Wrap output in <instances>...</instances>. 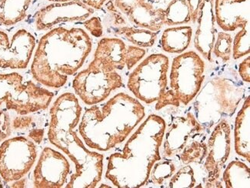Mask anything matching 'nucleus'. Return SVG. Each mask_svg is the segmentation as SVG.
Segmentation results:
<instances>
[{"mask_svg": "<svg viewBox=\"0 0 250 188\" xmlns=\"http://www.w3.org/2000/svg\"><path fill=\"white\" fill-rule=\"evenodd\" d=\"M81 114V105L73 93L59 96L51 107L48 139L75 165L66 188H96L104 172V155L86 149L75 131Z\"/></svg>", "mask_w": 250, "mask_h": 188, "instance_id": "nucleus-1", "label": "nucleus"}, {"mask_svg": "<svg viewBox=\"0 0 250 188\" xmlns=\"http://www.w3.org/2000/svg\"><path fill=\"white\" fill-rule=\"evenodd\" d=\"M92 40L80 28L59 26L40 38L31 65L37 82L60 89L83 65L92 51Z\"/></svg>", "mask_w": 250, "mask_h": 188, "instance_id": "nucleus-2", "label": "nucleus"}, {"mask_svg": "<svg viewBox=\"0 0 250 188\" xmlns=\"http://www.w3.org/2000/svg\"><path fill=\"white\" fill-rule=\"evenodd\" d=\"M167 130L165 120L150 114L132 134L120 152L108 158L105 178L120 188H142L151 170L161 160L160 149Z\"/></svg>", "mask_w": 250, "mask_h": 188, "instance_id": "nucleus-3", "label": "nucleus"}, {"mask_svg": "<svg viewBox=\"0 0 250 188\" xmlns=\"http://www.w3.org/2000/svg\"><path fill=\"white\" fill-rule=\"evenodd\" d=\"M145 116V108L139 100L118 93L105 103L85 109L79 133L89 149L108 151L123 143Z\"/></svg>", "mask_w": 250, "mask_h": 188, "instance_id": "nucleus-4", "label": "nucleus"}, {"mask_svg": "<svg viewBox=\"0 0 250 188\" xmlns=\"http://www.w3.org/2000/svg\"><path fill=\"white\" fill-rule=\"evenodd\" d=\"M246 88L239 74L227 69L208 80L196 94L194 111L204 129H211L223 118L232 116L245 95Z\"/></svg>", "mask_w": 250, "mask_h": 188, "instance_id": "nucleus-5", "label": "nucleus"}, {"mask_svg": "<svg viewBox=\"0 0 250 188\" xmlns=\"http://www.w3.org/2000/svg\"><path fill=\"white\" fill-rule=\"evenodd\" d=\"M54 94L32 81H24L17 73H0V107L25 115L45 110Z\"/></svg>", "mask_w": 250, "mask_h": 188, "instance_id": "nucleus-6", "label": "nucleus"}, {"mask_svg": "<svg viewBox=\"0 0 250 188\" xmlns=\"http://www.w3.org/2000/svg\"><path fill=\"white\" fill-rule=\"evenodd\" d=\"M169 68L167 56L150 55L129 75L127 87L136 99L147 105L154 103L169 89L167 76Z\"/></svg>", "mask_w": 250, "mask_h": 188, "instance_id": "nucleus-7", "label": "nucleus"}, {"mask_svg": "<svg viewBox=\"0 0 250 188\" xmlns=\"http://www.w3.org/2000/svg\"><path fill=\"white\" fill-rule=\"evenodd\" d=\"M205 66L203 58L194 51L181 53L172 60L169 89L185 106L201 89L205 80Z\"/></svg>", "mask_w": 250, "mask_h": 188, "instance_id": "nucleus-8", "label": "nucleus"}, {"mask_svg": "<svg viewBox=\"0 0 250 188\" xmlns=\"http://www.w3.org/2000/svg\"><path fill=\"white\" fill-rule=\"evenodd\" d=\"M37 158L36 144L24 136L4 140L0 145V177L5 182L22 179Z\"/></svg>", "mask_w": 250, "mask_h": 188, "instance_id": "nucleus-9", "label": "nucleus"}, {"mask_svg": "<svg viewBox=\"0 0 250 188\" xmlns=\"http://www.w3.org/2000/svg\"><path fill=\"white\" fill-rule=\"evenodd\" d=\"M123 86L124 81L117 72H105L89 65L76 75L73 82L76 95L87 105L101 103Z\"/></svg>", "mask_w": 250, "mask_h": 188, "instance_id": "nucleus-10", "label": "nucleus"}, {"mask_svg": "<svg viewBox=\"0 0 250 188\" xmlns=\"http://www.w3.org/2000/svg\"><path fill=\"white\" fill-rule=\"evenodd\" d=\"M143 48L125 44L119 38H104L99 42L91 67L105 72L131 69L145 56Z\"/></svg>", "mask_w": 250, "mask_h": 188, "instance_id": "nucleus-11", "label": "nucleus"}, {"mask_svg": "<svg viewBox=\"0 0 250 188\" xmlns=\"http://www.w3.org/2000/svg\"><path fill=\"white\" fill-rule=\"evenodd\" d=\"M204 159L206 188H223L219 180L231 151V126L226 118L216 124L208 138Z\"/></svg>", "mask_w": 250, "mask_h": 188, "instance_id": "nucleus-12", "label": "nucleus"}, {"mask_svg": "<svg viewBox=\"0 0 250 188\" xmlns=\"http://www.w3.org/2000/svg\"><path fill=\"white\" fill-rule=\"evenodd\" d=\"M70 164L60 152L45 147L33 170V185L37 188H61L67 184Z\"/></svg>", "mask_w": 250, "mask_h": 188, "instance_id": "nucleus-13", "label": "nucleus"}, {"mask_svg": "<svg viewBox=\"0 0 250 188\" xmlns=\"http://www.w3.org/2000/svg\"><path fill=\"white\" fill-rule=\"evenodd\" d=\"M35 47L36 38L25 29H19L11 37L0 30V68L26 69Z\"/></svg>", "mask_w": 250, "mask_h": 188, "instance_id": "nucleus-14", "label": "nucleus"}, {"mask_svg": "<svg viewBox=\"0 0 250 188\" xmlns=\"http://www.w3.org/2000/svg\"><path fill=\"white\" fill-rule=\"evenodd\" d=\"M94 13L80 0L55 2L40 9L35 15V25L40 31H47L57 25L69 22L85 21Z\"/></svg>", "mask_w": 250, "mask_h": 188, "instance_id": "nucleus-15", "label": "nucleus"}, {"mask_svg": "<svg viewBox=\"0 0 250 188\" xmlns=\"http://www.w3.org/2000/svg\"><path fill=\"white\" fill-rule=\"evenodd\" d=\"M206 129L196 119L194 113L176 117L172 121L163 138V154L165 157L180 155V152L193 138L203 135Z\"/></svg>", "mask_w": 250, "mask_h": 188, "instance_id": "nucleus-16", "label": "nucleus"}, {"mask_svg": "<svg viewBox=\"0 0 250 188\" xmlns=\"http://www.w3.org/2000/svg\"><path fill=\"white\" fill-rule=\"evenodd\" d=\"M135 27L157 32L165 25V9L155 8L146 0H112Z\"/></svg>", "mask_w": 250, "mask_h": 188, "instance_id": "nucleus-17", "label": "nucleus"}, {"mask_svg": "<svg viewBox=\"0 0 250 188\" xmlns=\"http://www.w3.org/2000/svg\"><path fill=\"white\" fill-rule=\"evenodd\" d=\"M196 22L198 25L194 37V45L203 58L212 62V50L216 33L214 0H203Z\"/></svg>", "mask_w": 250, "mask_h": 188, "instance_id": "nucleus-18", "label": "nucleus"}, {"mask_svg": "<svg viewBox=\"0 0 250 188\" xmlns=\"http://www.w3.org/2000/svg\"><path fill=\"white\" fill-rule=\"evenodd\" d=\"M215 19L224 32H233L250 22V0H214Z\"/></svg>", "mask_w": 250, "mask_h": 188, "instance_id": "nucleus-19", "label": "nucleus"}, {"mask_svg": "<svg viewBox=\"0 0 250 188\" xmlns=\"http://www.w3.org/2000/svg\"><path fill=\"white\" fill-rule=\"evenodd\" d=\"M234 147L236 154L250 161V98L245 99L235 120Z\"/></svg>", "mask_w": 250, "mask_h": 188, "instance_id": "nucleus-20", "label": "nucleus"}, {"mask_svg": "<svg viewBox=\"0 0 250 188\" xmlns=\"http://www.w3.org/2000/svg\"><path fill=\"white\" fill-rule=\"evenodd\" d=\"M192 37V29L188 25L169 28L163 32L161 45L163 50L170 54H181L188 49Z\"/></svg>", "mask_w": 250, "mask_h": 188, "instance_id": "nucleus-21", "label": "nucleus"}, {"mask_svg": "<svg viewBox=\"0 0 250 188\" xmlns=\"http://www.w3.org/2000/svg\"><path fill=\"white\" fill-rule=\"evenodd\" d=\"M32 0H0V24L11 26L25 19Z\"/></svg>", "mask_w": 250, "mask_h": 188, "instance_id": "nucleus-22", "label": "nucleus"}, {"mask_svg": "<svg viewBox=\"0 0 250 188\" xmlns=\"http://www.w3.org/2000/svg\"><path fill=\"white\" fill-rule=\"evenodd\" d=\"M113 33L140 48L152 47L157 39V33L156 32L128 25L116 28L113 29Z\"/></svg>", "mask_w": 250, "mask_h": 188, "instance_id": "nucleus-23", "label": "nucleus"}, {"mask_svg": "<svg viewBox=\"0 0 250 188\" xmlns=\"http://www.w3.org/2000/svg\"><path fill=\"white\" fill-rule=\"evenodd\" d=\"M223 181L227 188H250V168L242 161H231L223 171Z\"/></svg>", "mask_w": 250, "mask_h": 188, "instance_id": "nucleus-24", "label": "nucleus"}, {"mask_svg": "<svg viewBox=\"0 0 250 188\" xmlns=\"http://www.w3.org/2000/svg\"><path fill=\"white\" fill-rule=\"evenodd\" d=\"M191 21L190 9L187 0H172L165 9V25H180Z\"/></svg>", "mask_w": 250, "mask_h": 188, "instance_id": "nucleus-25", "label": "nucleus"}, {"mask_svg": "<svg viewBox=\"0 0 250 188\" xmlns=\"http://www.w3.org/2000/svg\"><path fill=\"white\" fill-rule=\"evenodd\" d=\"M191 140L180 152V158L183 165L203 163L207 154V145L201 136Z\"/></svg>", "mask_w": 250, "mask_h": 188, "instance_id": "nucleus-26", "label": "nucleus"}, {"mask_svg": "<svg viewBox=\"0 0 250 188\" xmlns=\"http://www.w3.org/2000/svg\"><path fill=\"white\" fill-rule=\"evenodd\" d=\"M176 165L170 160H163L156 161L152 166L149 178L155 185H163L169 181L176 172Z\"/></svg>", "mask_w": 250, "mask_h": 188, "instance_id": "nucleus-27", "label": "nucleus"}, {"mask_svg": "<svg viewBox=\"0 0 250 188\" xmlns=\"http://www.w3.org/2000/svg\"><path fill=\"white\" fill-rule=\"evenodd\" d=\"M250 22L240 31L236 33L232 39V58L237 60L242 57L250 54Z\"/></svg>", "mask_w": 250, "mask_h": 188, "instance_id": "nucleus-28", "label": "nucleus"}, {"mask_svg": "<svg viewBox=\"0 0 250 188\" xmlns=\"http://www.w3.org/2000/svg\"><path fill=\"white\" fill-rule=\"evenodd\" d=\"M232 36L226 32H219L214 42L212 53L215 55L216 58L227 62L230 60L232 56Z\"/></svg>", "mask_w": 250, "mask_h": 188, "instance_id": "nucleus-29", "label": "nucleus"}, {"mask_svg": "<svg viewBox=\"0 0 250 188\" xmlns=\"http://www.w3.org/2000/svg\"><path fill=\"white\" fill-rule=\"evenodd\" d=\"M195 172L192 167L187 165L175 172L168 183V188H191L196 185Z\"/></svg>", "mask_w": 250, "mask_h": 188, "instance_id": "nucleus-30", "label": "nucleus"}, {"mask_svg": "<svg viewBox=\"0 0 250 188\" xmlns=\"http://www.w3.org/2000/svg\"><path fill=\"white\" fill-rule=\"evenodd\" d=\"M34 128V118L33 116L18 114L12 120V129L15 132L30 131Z\"/></svg>", "mask_w": 250, "mask_h": 188, "instance_id": "nucleus-31", "label": "nucleus"}, {"mask_svg": "<svg viewBox=\"0 0 250 188\" xmlns=\"http://www.w3.org/2000/svg\"><path fill=\"white\" fill-rule=\"evenodd\" d=\"M12 119L6 110H0V143L12 134Z\"/></svg>", "mask_w": 250, "mask_h": 188, "instance_id": "nucleus-32", "label": "nucleus"}, {"mask_svg": "<svg viewBox=\"0 0 250 188\" xmlns=\"http://www.w3.org/2000/svg\"><path fill=\"white\" fill-rule=\"evenodd\" d=\"M83 24L86 30L96 38L101 37L104 34V27L102 25L101 19L99 17H92L89 19L85 20Z\"/></svg>", "mask_w": 250, "mask_h": 188, "instance_id": "nucleus-33", "label": "nucleus"}, {"mask_svg": "<svg viewBox=\"0 0 250 188\" xmlns=\"http://www.w3.org/2000/svg\"><path fill=\"white\" fill-rule=\"evenodd\" d=\"M180 101L176 98V96L172 93L170 89L167 90V93L160 97V99L156 101V110H160L167 105L179 107L180 105Z\"/></svg>", "mask_w": 250, "mask_h": 188, "instance_id": "nucleus-34", "label": "nucleus"}, {"mask_svg": "<svg viewBox=\"0 0 250 188\" xmlns=\"http://www.w3.org/2000/svg\"><path fill=\"white\" fill-rule=\"evenodd\" d=\"M105 8L111 14L112 19H113V24L117 26H124L127 25L126 20L124 15L122 14L121 12L115 6L113 1H108L105 2Z\"/></svg>", "mask_w": 250, "mask_h": 188, "instance_id": "nucleus-35", "label": "nucleus"}, {"mask_svg": "<svg viewBox=\"0 0 250 188\" xmlns=\"http://www.w3.org/2000/svg\"><path fill=\"white\" fill-rule=\"evenodd\" d=\"M239 75L246 83L250 82V57L245 58L239 65Z\"/></svg>", "mask_w": 250, "mask_h": 188, "instance_id": "nucleus-36", "label": "nucleus"}, {"mask_svg": "<svg viewBox=\"0 0 250 188\" xmlns=\"http://www.w3.org/2000/svg\"><path fill=\"white\" fill-rule=\"evenodd\" d=\"M44 134H45V130L42 128H33L31 130L29 131L28 133V138L31 139L35 144L42 143V140L44 138Z\"/></svg>", "mask_w": 250, "mask_h": 188, "instance_id": "nucleus-37", "label": "nucleus"}, {"mask_svg": "<svg viewBox=\"0 0 250 188\" xmlns=\"http://www.w3.org/2000/svg\"><path fill=\"white\" fill-rule=\"evenodd\" d=\"M187 1L190 9L191 21L192 23H196L199 9L203 0H187Z\"/></svg>", "mask_w": 250, "mask_h": 188, "instance_id": "nucleus-38", "label": "nucleus"}, {"mask_svg": "<svg viewBox=\"0 0 250 188\" xmlns=\"http://www.w3.org/2000/svg\"><path fill=\"white\" fill-rule=\"evenodd\" d=\"M80 1L93 9H100L104 6L107 0H80Z\"/></svg>", "mask_w": 250, "mask_h": 188, "instance_id": "nucleus-39", "label": "nucleus"}, {"mask_svg": "<svg viewBox=\"0 0 250 188\" xmlns=\"http://www.w3.org/2000/svg\"><path fill=\"white\" fill-rule=\"evenodd\" d=\"M49 2H69V1H73V0H49Z\"/></svg>", "mask_w": 250, "mask_h": 188, "instance_id": "nucleus-40", "label": "nucleus"}]
</instances>
